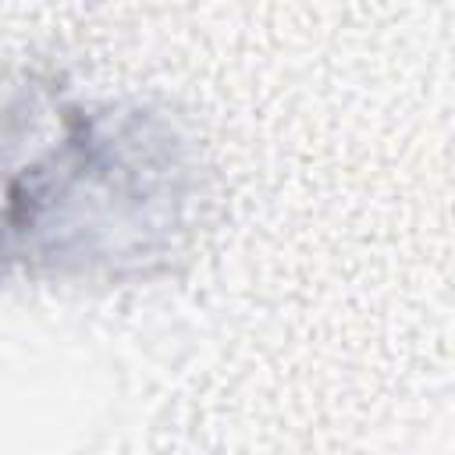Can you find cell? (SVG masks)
I'll return each instance as SVG.
<instances>
[{
    "label": "cell",
    "instance_id": "obj_1",
    "mask_svg": "<svg viewBox=\"0 0 455 455\" xmlns=\"http://www.w3.org/2000/svg\"><path fill=\"white\" fill-rule=\"evenodd\" d=\"M210 203L199 135L164 100L57 68L0 85V281L160 277L188 256Z\"/></svg>",
    "mask_w": 455,
    "mask_h": 455
}]
</instances>
